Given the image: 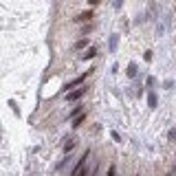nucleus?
<instances>
[{
  "mask_svg": "<svg viewBox=\"0 0 176 176\" xmlns=\"http://www.w3.org/2000/svg\"><path fill=\"white\" fill-rule=\"evenodd\" d=\"M92 71H95V68H88V73H84V75H79V77H75V79L71 81V84H66V86H64V88H66V90H71V88H75V86H81V84H84V81L88 79V75H92Z\"/></svg>",
  "mask_w": 176,
  "mask_h": 176,
  "instance_id": "obj_1",
  "label": "nucleus"
},
{
  "mask_svg": "<svg viewBox=\"0 0 176 176\" xmlns=\"http://www.w3.org/2000/svg\"><path fill=\"white\" fill-rule=\"evenodd\" d=\"M86 86H81V88H77V90H68L66 92V101H77V99H81V97H84L86 95Z\"/></svg>",
  "mask_w": 176,
  "mask_h": 176,
  "instance_id": "obj_2",
  "label": "nucleus"
},
{
  "mask_svg": "<svg viewBox=\"0 0 176 176\" xmlns=\"http://www.w3.org/2000/svg\"><path fill=\"white\" fill-rule=\"evenodd\" d=\"M90 18H92V11H81V13L75 18V22H77V24H79V22H88Z\"/></svg>",
  "mask_w": 176,
  "mask_h": 176,
  "instance_id": "obj_3",
  "label": "nucleus"
},
{
  "mask_svg": "<svg viewBox=\"0 0 176 176\" xmlns=\"http://www.w3.org/2000/svg\"><path fill=\"white\" fill-rule=\"evenodd\" d=\"M73 150H75V139H71V141L64 143V154H71Z\"/></svg>",
  "mask_w": 176,
  "mask_h": 176,
  "instance_id": "obj_4",
  "label": "nucleus"
},
{
  "mask_svg": "<svg viewBox=\"0 0 176 176\" xmlns=\"http://www.w3.org/2000/svg\"><path fill=\"white\" fill-rule=\"evenodd\" d=\"M95 55H97V49H95V46H90V49H88L84 55H81V60H92Z\"/></svg>",
  "mask_w": 176,
  "mask_h": 176,
  "instance_id": "obj_5",
  "label": "nucleus"
},
{
  "mask_svg": "<svg viewBox=\"0 0 176 176\" xmlns=\"http://www.w3.org/2000/svg\"><path fill=\"white\" fill-rule=\"evenodd\" d=\"M126 75H128V77H134V75H136V64H134V62H130V64H128Z\"/></svg>",
  "mask_w": 176,
  "mask_h": 176,
  "instance_id": "obj_6",
  "label": "nucleus"
},
{
  "mask_svg": "<svg viewBox=\"0 0 176 176\" xmlns=\"http://www.w3.org/2000/svg\"><path fill=\"white\" fill-rule=\"evenodd\" d=\"M84 121H86V112H84V115H79V117H75V121H73V128H79Z\"/></svg>",
  "mask_w": 176,
  "mask_h": 176,
  "instance_id": "obj_7",
  "label": "nucleus"
},
{
  "mask_svg": "<svg viewBox=\"0 0 176 176\" xmlns=\"http://www.w3.org/2000/svg\"><path fill=\"white\" fill-rule=\"evenodd\" d=\"M147 106H150V108H156V95H154V92L147 95Z\"/></svg>",
  "mask_w": 176,
  "mask_h": 176,
  "instance_id": "obj_8",
  "label": "nucleus"
},
{
  "mask_svg": "<svg viewBox=\"0 0 176 176\" xmlns=\"http://www.w3.org/2000/svg\"><path fill=\"white\" fill-rule=\"evenodd\" d=\"M117 42H119V35H112V38H110V51H112V53L117 49Z\"/></svg>",
  "mask_w": 176,
  "mask_h": 176,
  "instance_id": "obj_9",
  "label": "nucleus"
},
{
  "mask_svg": "<svg viewBox=\"0 0 176 176\" xmlns=\"http://www.w3.org/2000/svg\"><path fill=\"white\" fill-rule=\"evenodd\" d=\"M86 44H88V40H86V38H81V40L75 42V49H86Z\"/></svg>",
  "mask_w": 176,
  "mask_h": 176,
  "instance_id": "obj_10",
  "label": "nucleus"
},
{
  "mask_svg": "<svg viewBox=\"0 0 176 176\" xmlns=\"http://www.w3.org/2000/svg\"><path fill=\"white\" fill-rule=\"evenodd\" d=\"M79 112H81V106H75V108L71 110V117H75V115H79Z\"/></svg>",
  "mask_w": 176,
  "mask_h": 176,
  "instance_id": "obj_11",
  "label": "nucleus"
},
{
  "mask_svg": "<svg viewBox=\"0 0 176 176\" xmlns=\"http://www.w3.org/2000/svg\"><path fill=\"white\" fill-rule=\"evenodd\" d=\"M9 106H11V108H13V112H16V115H20V108H18V106H16V101H9Z\"/></svg>",
  "mask_w": 176,
  "mask_h": 176,
  "instance_id": "obj_12",
  "label": "nucleus"
},
{
  "mask_svg": "<svg viewBox=\"0 0 176 176\" xmlns=\"http://www.w3.org/2000/svg\"><path fill=\"white\" fill-rule=\"evenodd\" d=\"M167 136H170V141H176V130H174V128L167 132Z\"/></svg>",
  "mask_w": 176,
  "mask_h": 176,
  "instance_id": "obj_13",
  "label": "nucleus"
},
{
  "mask_svg": "<svg viewBox=\"0 0 176 176\" xmlns=\"http://www.w3.org/2000/svg\"><path fill=\"white\" fill-rule=\"evenodd\" d=\"M143 60H145V62H152V51H145V55H143Z\"/></svg>",
  "mask_w": 176,
  "mask_h": 176,
  "instance_id": "obj_14",
  "label": "nucleus"
},
{
  "mask_svg": "<svg viewBox=\"0 0 176 176\" xmlns=\"http://www.w3.org/2000/svg\"><path fill=\"white\" fill-rule=\"evenodd\" d=\"M115 172H117V167H115V165H110V167H108V174H106V176H115Z\"/></svg>",
  "mask_w": 176,
  "mask_h": 176,
  "instance_id": "obj_15",
  "label": "nucleus"
},
{
  "mask_svg": "<svg viewBox=\"0 0 176 176\" xmlns=\"http://www.w3.org/2000/svg\"><path fill=\"white\" fill-rule=\"evenodd\" d=\"M112 139H115L117 143H121V136H119V132H112Z\"/></svg>",
  "mask_w": 176,
  "mask_h": 176,
  "instance_id": "obj_16",
  "label": "nucleus"
}]
</instances>
